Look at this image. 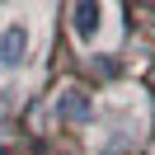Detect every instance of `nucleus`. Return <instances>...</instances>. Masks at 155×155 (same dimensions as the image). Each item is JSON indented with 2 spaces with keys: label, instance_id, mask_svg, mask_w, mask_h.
<instances>
[{
  "label": "nucleus",
  "instance_id": "1",
  "mask_svg": "<svg viewBox=\"0 0 155 155\" xmlns=\"http://www.w3.org/2000/svg\"><path fill=\"white\" fill-rule=\"evenodd\" d=\"M108 28V0H75L71 10V33H75L80 47H94Z\"/></svg>",
  "mask_w": 155,
  "mask_h": 155
},
{
  "label": "nucleus",
  "instance_id": "2",
  "mask_svg": "<svg viewBox=\"0 0 155 155\" xmlns=\"http://www.w3.org/2000/svg\"><path fill=\"white\" fill-rule=\"evenodd\" d=\"M28 47H33V33L24 19H10L0 28V71H19L28 61Z\"/></svg>",
  "mask_w": 155,
  "mask_h": 155
},
{
  "label": "nucleus",
  "instance_id": "3",
  "mask_svg": "<svg viewBox=\"0 0 155 155\" xmlns=\"http://www.w3.org/2000/svg\"><path fill=\"white\" fill-rule=\"evenodd\" d=\"M89 113H94V104H89V94H85L80 85H61L57 94H52V117H57L61 127L89 122Z\"/></svg>",
  "mask_w": 155,
  "mask_h": 155
}]
</instances>
